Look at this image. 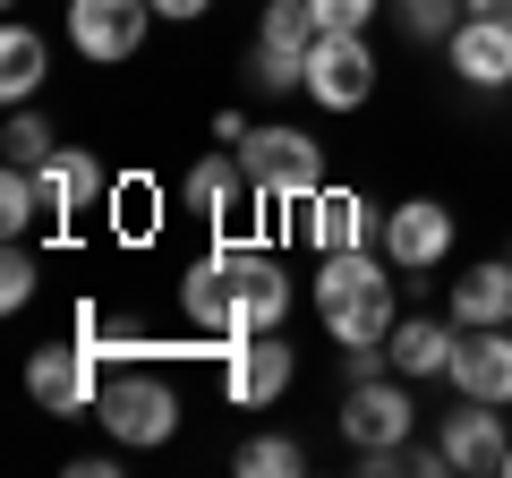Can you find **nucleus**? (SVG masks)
I'll return each mask as SVG.
<instances>
[{"mask_svg":"<svg viewBox=\"0 0 512 478\" xmlns=\"http://www.w3.org/2000/svg\"><path fill=\"white\" fill-rule=\"evenodd\" d=\"M180 316L205 342L282 333V316H291V274H282L256 239H214V257H197L180 274Z\"/></svg>","mask_w":512,"mask_h":478,"instance_id":"1","label":"nucleus"},{"mask_svg":"<svg viewBox=\"0 0 512 478\" xmlns=\"http://www.w3.org/2000/svg\"><path fill=\"white\" fill-rule=\"evenodd\" d=\"M393 274L402 265L384 248H342V257H316V316L342 350L393 342Z\"/></svg>","mask_w":512,"mask_h":478,"instance_id":"2","label":"nucleus"},{"mask_svg":"<svg viewBox=\"0 0 512 478\" xmlns=\"http://www.w3.org/2000/svg\"><path fill=\"white\" fill-rule=\"evenodd\" d=\"M239 163H248V197L265 205V214H299V205L325 188V146H316L308 129H248L239 137Z\"/></svg>","mask_w":512,"mask_h":478,"instance_id":"3","label":"nucleus"},{"mask_svg":"<svg viewBox=\"0 0 512 478\" xmlns=\"http://www.w3.org/2000/svg\"><path fill=\"white\" fill-rule=\"evenodd\" d=\"M94 419H103V436L120 444V453H154V444L180 436V393H171V376L120 368V376H103V402H94Z\"/></svg>","mask_w":512,"mask_h":478,"instance_id":"4","label":"nucleus"},{"mask_svg":"<svg viewBox=\"0 0 512 478\" xmlns=\"http://www.w3.org/2000/svg\"><path fill=\"white\" fill-rule=\"evenodd\" d=\"M308 94L316 111H359L367 94H376V52H367V35H316L308 43Z\"/></svg>","mask_w":512,"mask_h":478,"instance_id":"5","label":"nucleus"},{"mask_svg":"<svg viewBox=\"0 0 512 478\" xmlns=\"http://www.w3.org/2000/svg\"><path fill=\"white\" fill-rule=\"evenodd\" d=\"M26 393H35L52 419H77V410L103 402V359H94L86 342H43L35 359H26Z\"/></svg>","mask_w":512,"mask_h":478,"instance_id":"6","label":"nucleus"},{"mask_svg":"<svg viewBox=\"0 0 512 478\" xmlns=\"http://www.w3.org/2000/svg\"><path fill=\"white\" fill-rule=\"evenodd\" d=\"M282 393H291V342L282 333H239V342H222V402L265 410Z\"/></svg>","mask_w":512,"mask_h":478,"instance_id":"7","label":"nucleus"},{"mask_svg":"<svg viewBox=\"0 0 512 478\" xmlns=\"http://www.w3.org/2000/svg\"><path fill=\"white\" fill-rule=\"evenodd\" d=\"M146 26H154V0H69V43L103 69L146 52Z\"/></svg>","mask_w":512,"mask_h":478,"instance_id":"8","label":"nucleus"},{"mask_svg":"<svg viewBox=\"0 0 512 478\" xmlns=\"http://www.w3.org/2000/svg\"><path fill=\"white\" fill-rule=\"evenodd\" d=\"M299 239H308V248H316V257H342V248H376V231H384V214H376V205H367L359 197V188H316V197L308 205H299Z\"/></svg>","mask_w":512,"mask_h":478,"instance_id":"9","label":"nucleus"},{"mask_svg":"<svg viewBox=\"0 0 512 478\" xmlns=\"http://www.w3.org/2000/svg\"><path fill=\"white\" fill-rule=\"evenodd\" d=\"M410 427H419V402H410L393 376H359V385L342 393V436L359 444V453H376V444H410Z\"/></svg>","mask_w":512,"mask_h":478,"instance_id":"10","label":"nucleus"},{"mask_svg":"<svg viewBox=\"0 0 512 478\" xmlns=\"http://www.w3.org/2000/svg\"><path fill=\"white\" fill-rule=\"evenodd\" d=\"M376 248L402 265V274H436V265L453 257V214H444L436 197H410V205H393V214H384Z\"/></svg>","mask_w":512,"mask_h":478,"instance_id":"11","label":"nucleus"},{"mask_svg":"<svg viewBox=\"0 0 512 478\" xmlns=\"http://www.w3.org/2000/svg\"><path fill=\"white\" fill-rule=\"evenodd\" d=\"M444 60H453L461 86H478V94H512V18L470 9V18L453 26V43H444Z\"/></svg>","mask_w":512,"mask_h":478,"instance_id":"12","label":"nucleus"},{"mask_svg":"<svg viewBox=\"0 0 512 478\" xmlns=\"http://www.w3.org/2000/svg\"><path fill=\"white\" fill-rule=\"evenodd\" d=\"M453 393L470 402H512V325H478L453 350Z\"/></svg>","mask_w":512,"mask_h":478,"instance_id":"13","label":"nucleus"},{"mask_svg":"<svg viewBox=\"0 0 512 478\" xmlns=\"http://www.w3.org/2000/svg\"><path fill=\"white\" fill-rule=\"evenodd\" d=\"M512 436H504V402H470L461 393V410L444 419V461L453 470H504Z\"/></svg>","mask_w":512,"mask_h":478,"instance_id":"14","label":"nucleus"},{"mask_svg":"<svg viewBox=\"0 0 512 478\" xmlns=\"http://www.w3.org/2000/svg\"><path fill=\"white\" fill-rule=\"evenodd\" d=\"M35 180H43V205H52V222L94 214V205L111 197V188H103V163H94V154H77V146L43 154V163H35Z\"/></svg>","mask_w":512,"mask_h":478,"instance_id":"15","label":"nucleus"},{"mask_svg":"<svg viewBox=\"0 0 512 478\" xmlns=\"http://www.w3.org/2000/svg\"><path fill=\"white\" fill-rule=\"evenodd\" d=\"M461 325L453 316H402L393 325V376H453Z\"/></svg>","mask_w":512,"mask_h":478,"instance_id":"16","label":"nucleus"},{"mask_svg":"<svg viewBox=\"0 0 512 478\" xmlns=\"http://www.w3.org/2000/svg\"><path fill=\"white\" fill-rule=\"evenodd\" d=\"M248 197V163H239V154H205V163H188V180H180V205L197 222H231V205Z\"/></svg>","mask_w":512,"mask_h":478,"instance_id":"17","label":"nucleus"},{"mask_svg":"<svg viewBox=\"0 0 512 478\" xmlns=\"http://www.w3.org/2000/svg\"><path fill=\"white\" fill-rule=\"evenodd\" d=\"M453 325L478 333V325H512V257H487L453 282Z\"/></svg>","mask_w":512,"mask_h":478,"instance_id":"18","label":"nucleus"},{"mask_svg":"<svg viewBox=\"0 0 512 478\" xmlns=\"http://www.w3.org/2000/svg\"><path fill=\"white\" fill-rule=\"evenodd\" d=\"M43 77H52V43H43L35 26H0V94H9V111L35 103Z\"/></svg>","mask_w":512,"mask_h":478,"instance_id":"19","label":"nucleus"},{"mask_svg":"<svg viewBox=\"0 0 512 478\" xmlns=\"http://www.w3.org/2000/svg\"><path fill=\"white\" fill-rule=\"evenodd\" d=\"M43 214H52V205H43V180H35L26 163H9V171H0V231H9V239H26Z\"/></svg>","mask_w":512,"mask_h":478,"instance_id":"20","label":"nucleus"},{"mask_svg":"<svg viewBox=\"0 0 512 478\" xmlns=\"http://www.w3.org/2000/svg\"><path fill=\"white\" fill-rule=\"evenodd\" d=\"M231 470H239V478H299V470H308V453H299L291 436H248V444L231 453Z\"/></svg>","mask_w":512,"mask_h":478,"instance_id":"21","label":"nucleus"},{"mask_svg":"<svg viewBox=\"0 0 512 478\" xmlns=\"http://www.w3.org/2000/svg\"><path fill=\"white\" fill-rule=\"evenodd\" d=\"M393 18H402L410 43H453V26L470 18V0H393Z\"/></svg>","mask_w":512,"mask_h":478,"instance_id":"22","label":"nucleus"},{"mask_svg":"<svg viewBox=\"0 0 512 478\" xmlns=\"http://www.w3.org/2000/svg\"><path fill=\"white\" fill-rule=\"evenodd\" d=\"M0 154L35 171L43 154H60V137H52V120H43V111H26V103H18V111H9V129H0Z\"/></svg>","mask_w":512,"mask_h":478,"instance_id":"23","label":"nucleus"},{"mask_svg":"<svg viewBox=\"0 0 512 478\" xmlns=\"http://www.w3.org/2000/svg\"><path fill=\"white\" fill-rule=\"evenodd\" d=\"M35 282H43V265H35V248H26V239H9V257H0V308L18 316L26 299H35Z\"/></svg>","mask_w":512,"mask_h":478,"instance_id":"24","label":"nucleus"},{"mask_svg":"<svg viewBox=\"0 0 512 478\" xmlns=\"http://www.w3.org/2000/svg\"><path fill=\"white\" fill-rule=\"evenodd\" d=\"M384 0H308L316 35H367V18H376Z\"/></svg>","mask_w":512,"mask_h":478,"instance_id":"25","label":"nucleus"},{"mask_svg":"<svg viewBox=\"0 0 512 478\" xmlns=\"http://www.w3.org/2000/svg\"><path fill=\"white\" fill-rule=\"evenodd\" d=\"M111 222H120V231H137V239H146V231H154V188H146V180L111 188Z\"/></svg>","mask_w":512,"mask_h":478,"instance_id":"26","label":"nucleus"},{"mask_svg":"<svg viewBox=\"0 0 512 478\" xmlns=\"http://www.w3.org/2000/svg\"><path fill=\"white\" fill-rule=\"evenodd\" d=\"M214 0H154V18H171V26H197Z\"/></svg>","mask_w":512,"mask_h":478,"instance_id":"27","label":"nucleus"},{"mask_svg":"<svg viewBox=\"0 0 512 478\" xmlns=\"http://www.w3.org/2000/svg\"><path fill=\"white\" fill-rule=\"evenodd\" d=\"M470 9H487V18H512V0H470Z\"/></svg>","mask_w":512,"mask_h":478,"instance_id":"28","label":"nucleus"},{"mask_svg":"<svg viewBox=\"0 0 512 478\" xmlns=\"http://www.w3.org/2000/svg\"><path fill=\"white\" fill-rule=\"evenodd\" d=\"M504 478H512V453H504Z\"/></svg>","mask_w":512,"mask_h":478,"instance_id":"29","label":"nucleus"},{"mask_svg":"<svg viewBox=\"0 0 512 478\" xmlns=\"http://www.w3.org/2000/svg\"><path fill=\"white\" fill-rule=\"evenodd\" d=\"M504 257H512V239H504Z\"/></svg>","mask_w":512,"mask_h":478,"instance_id":"30","label":"nucleus"}]
</instances>
